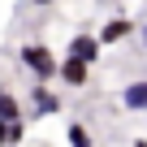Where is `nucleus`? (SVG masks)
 <instances>
[{"label": "nucleus", "instance_id": "nucleus-8", "mask_svg": "<svg viewBox=\"0 0 147 147\" xmlns=\"http://www.w3.org/2000/svg\"><path fill=\"white\" fill-rule=\"evenodd\" d=\"M65 138H69V147H95V143H91V130H87L82 121H69V125H65Z\"/></svg>", "mask_w": 147, "mask_h": 147}, {"label": "nucleus", "instance_id": "nucleus-3", "mask_svg": "<svg viewBox=\"0 0 147 147\" xmlns=\"http://www.w3.org/2000/svg\"><path fill=\"white\" fill-rule=\"evenodd\" d=\"M100 48H104V43H100L95 35H87V30H78V35L69 39V52H65V56H78V61H87V65H95V61H100Z\"/></svg>", "mask_w": 147, "mask_h": 147}, {"label": "nucleus", "instance_id": "nucleus-2", "mask_svg": "<svg viewBox=\"0 0 147 147\" xmlns=\"http://www.w3.org/2000/svg\"><path fill=\"white\" fill-rule=\"evenodd\" d=\"M56 78H61L65 87H87V78H91V65H87V61H78V56H65V61L56 65Z\"/></svg>", "mask_w": 147, "mask_h": 147}, {"label": "nucleus", "instance_id": "nucleus-5", "mask_svg": "<svg viewBox=\"0 0 147 147\" xmlns=\"http://www.w3.org/2000/svg\"><path fill=\"white\" fill-rule=\"evenodd\" d=\"M130 30H134V22H130V18H108V22L100 26V35H95V39H100V43H121Z\"/></svg>", "mask_w": 147, "mask_h": 147}, {"label": "nucleus", "instance_id": "nucleus-11", "mask_svg": "<svg viewBox=\"0 0 147 147\" xmlns=\"http://www.w3.org/2000/svg\"><path fill=\"white\" fill-rule=\"evenodd\" d=\"M138 30H143V48H147V18H143V26H138Z\"/></svg>", "mask_w": 147, "mask_h": 147}, {"label": "nucleus", "instance_id": "nucleus-6", "mask_svg": "<svg viewBox=\"0 0 147 147\" xmlns=\"http://www.w3.org/2000/svg\"><path fill=\"white\" fill-rule=\"evenodd\" d=\"M121 104H125L130 113H143V108H147V78H138V82H130V87L121 91Z\"/></svg>", "mask_w": 147, "mask_h": 147}, {"label": "nucleus", "instance_id": "nucleus-14", "mask_svg": "<svg viewBox=\"0 0 147 147\" xmlns=\"http://www.w3.org/2000/svg\"><path fill=\"white\" fill-rule=\"evenodd\" d=\"M143 113H147V108H143Z\"/></svg>", "mask_w": 147, "mask_h": 147}, {"label": "nucleus", "instance_id": "nucleus-12", "mask_svg": "<svg viewBox=\"0 0 147 147\" xmlns=\"http://www.w3.org/2000/svg\"><path fill=\"white\" fill-rule=\"evenodd\" d=\"M134 147H147V138H134Z\"/></svg>", "mask_w": 147, "mask_h": 147}, {"label": "nucleus", "instance_id": "nucleus-13", "mask_svg": "<svg viewBox=\"0 0 147 147\" xmlns=\"http://www.w3.org/2000/svg\"><path fill=\"white\" fill-rule=\"evenodd\" d=\"M35 5H52V0H35Z\"/></svg>", "mask_w": 147, "mask_h": 147}, {"label": "nucleus", "instance_id": "nucleus-4", "mask_svg": "<svg viewBox=\"0 0 147 147\" xmlns=\"http://www.w3.org/2000/svg\"><path fill=\"white\" fill-rule=\"evenodd\" d=\"M61 108V100L48 91V82H39L35 91H30V121H43V117H52Z\"/></svg>", "mask_w": 147, "mask_h": 147}, {"label": "nucleus", "instance_id": "nucleus-1", "mask_svg": "<svg viewBox=\"0 0 147 147\" xmlns=\"http://www.w3.org/2000/svg\"><path fill=\"white\" fill-rule=\"evenodd\" d=\"M18 56H22V65L35 74L39 82H52V78H56V65H61V61L52 56V48H43V43H26Z\"/></svg>", "mask_w": 147, "mask_h": 147}, {"label": "nucleus", "instance_id": "nucleus-10", "mask_svg": "<svg viewBox=\"0 0 147 147\" xmlns=\"http://www.w3.org/2000/svg\"><path fill=\"white\" fill-rule=\"evenodd\" d=\"M0 147H9V121H0Z\"/></svg>", "mask_w": 147, "mask_h": 147}, {"label": "nucleus", "instance_id": "nucleus-9", "mask_svg": "<svg viewBox=\"0 0 147 147\" xmlns=\"http://www.w3.org/2000/svg\"><path fill=\"white\" fill-rule=\"evenodd\" d=\"M22 134H26V121H9V147H22Z\"/></svg>", "mask_w": 147, "mask_h": 147}, {"label": "nucleus", "instance_id": "nucleus-7", "mask_svg": "<svg viewBox=\"0 0 147 147\" xmlns=\"http://www.w3.org/2000/svg\"><path fill=\"white\" fill-rule=\"evenodd\" d=\"M22 117V104H18V95L9 91V87H0V121H18Z\"/></svg>", "mask_w": 147, "mask_h": 147}]
</instances>
